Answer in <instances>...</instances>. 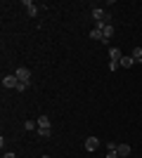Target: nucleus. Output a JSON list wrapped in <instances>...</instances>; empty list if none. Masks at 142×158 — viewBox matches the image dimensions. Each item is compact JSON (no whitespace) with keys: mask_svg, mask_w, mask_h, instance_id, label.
<instances>
[{"mask_svg":"<svg viewBox=\"0 0 142 158\" xmlns=\"http://www.w3.org/2000/svg\"><path fill=\"white\" fill-rule=\"evenodd\" d=\"M14 76H17L19 83H28V80H31V71H28L26 66H19V69L14 71Z\"/></svg>","mask_w":142,"mask_h":158,"instance_id":"obj_1","label":"nucleus"},{"mask_svg":"<svg viewBox=\"0 0 142 158\" xmlns=\"http://www.w3.org/2000/svg\"><path fill=\"white\" fill-rule=\"evenodd\" d=\"M109 57H111V61H114V64H121V59H123V54H121V50H118V47H109Z\"/></svg>","mask_w":142,"mask_h":158,"instance_id":"obj_2","label":"nucleus"},{"mask_svg":"<svg viewBox=\"0 0 142 158\" xmlns=\"http://www.w3.org/2000/svg\"><path fill=\"white\" fill-rule=\"evenodd\" d=\"M2 85H5V87H14V90H17L19 80H17V76H5V78H2Z\"/></svg>","mask_w":142,"mask_h":158,"instance_id":"obj_3","label":"nucleus"},{"mask_svg":"<svg viewBox=\"0 0 142 158\" xmlns=\"http://www.w3.org/2000/svg\"><path fill=\"white\" fill-rule=\"evenodd\" d=\"M97 146H100V139L97 137H88L85 139V151H95Z\"/></svg>","mask_w":142,"mask_h":158,"instance_id":"obj_4","label":"nucleus"},{"mask_svg":"<svg viewBox=\"0 0 142 158\" xmlns=\"http://www.w3.org/2000/svg\"><path fill=\"white\" fill-rule=\"evenodd\" d=\"M90 38H93V40H100V43H102V38H104V33H102V24H97V26L90 31Z\"/></svg>","mask_w":142,"mask_h":158,"instance_id":"obj_5","label":"nucleus"},{"mask_svg":"<svg viewBox=\"0 0 142 158\" xmlns=\"http://www.w3.org/2000/svg\"><path fill=\"white\" fill-rule=\"evenodd\" d=\"M116 153H118L121 158H128L130 156V144H118L116 146Z\"/></svg>","mask_w":142,"mask_h":158,"instance_id":"obj_6","label":"nucleus"},{"mask_svg":"<svg viewBox=\"0 0 142 158\" xmlns=\"http://www.w3.org/2000/svg\"><path fill=\"white\" fill-rule=\"evenodd\" d=\"M24 7H26V12L31 14V17H36V14H38V7H36L33 0H24Z\"/></svg>","mask_w":142,"mask_h":158,"instance_id":"obj_7","label":"nucleus"},{"mask_svg":"<svg viewBox=\"0 0 142 158\" xmlns=\"http://www.w3.org/2000/svg\"><path fill=\"white\" fill-rule=\"evenodd\" d=\"M38 130H52V127H50V118H47V116H41V118H38Z\"/></svg>","mask_w":142,"mask_h":158,"instance_id":"obj_8","label":"nucleus"},{"mask_svg":"<svg viewBox=\"0 0 142 158\" xmlns=\"http://www.w3.org/2000/svg\"><path fill=\"white\" fill-rule=\"evenodd\" d=\"M93 17H95V19H97V24H100V21L104 19V17H107V12H104L102 7H93Z\"/></svg>","mask_w":142,"mask_h":158,"instance_id":"obj_9","label":"nucleus"},{"mask_svg":"<svg viewBox=\"0 0 142 158\" xmlns=\"http://www.w3.org/2000/svg\"><path fill=\"white\" fill-rule=\"evenodd\" d=\"M24 127H26L28 132H31V130H38V120H24Z\"/></svg>","mask_w":142,"mask_h":158,"instance_id":"obj_10","label":"nucleus"},{"mask_svg":"<svg viewBox=\"0 0 142 158\" xmlns=\"http://www.w3.org/2000/svg\"><path fill=\"white\" fill-rule=\"evenodd\" d=\"M133 64H135V59H133V57H123V59H121V66H123V69H130Z\"/></svg>","mask_w":142,"mask_h":158,"instance_id":"obj_11","label":"nucleus"},{"mask_svg":"<svg viewBox=\"0 0 142 158\" xmlns=\"http://www.w3.org/2000/svg\"><path fill=\"white\" fill-rule=\"evenodd\" d=\"M130 57L135 59V64H137V61H142V47H135V50H133V54H130Z\"/></svg>","mask_w":142,"mask_h":158,"instance_id":"obj_12","label":"nucleus"},{"mask_svg":"<svg viewBox=\"0 0 142 158\" xmlns=\"http://www.w3.org/2000/svg\"><path fill=\"white\" fill-rule=\"evenodd\" d=\"M50 135H52V130H38V137L41 139H47Z\"/></svg>","mask_w":142,"mask_h":158,"instance_id":"obj_13","label":"nucleus"},{"mask_svg":"<svg viewBox=\"0 0 142 158\" xmlns=\"http://www.w3.org/2000/svg\"><path fill=\"white\" fill-rule=\"evenodd\" d=\"M116 146H118L116 142H107V151H116Z\"/></svg>","mask_w":142,"mask_h":158,"instance_id":"obj_14","label":"nucleus"},{"mask_svg":"<svg viewBox=\"0 0 142 158\" xmlns=\"http://www.w3.org/2000/svg\"><path fill=\"white\" fill-rule=\"evenodd\" d=\"M26 87H28V83H19V85H17V92H24Z\"/></svg>","mask_w":142,"mask_h":158,"instance_id":"obj_15","label":"nucleus"},{"mask_svg":"<svg viewBox=\"0 0 142 158\" xmlns=\"http://www.w3.org/2000/svg\"><path fill=\"white\" fill-rule=\"evenodd\" d=\"M107 158H118V153L116 151H107Z\"/></svg>","mask_w":142,"mask_h":158,"instance_id":"obj_16","label":"nucleus"},{"mask_svg":"<svg viewBox=\"0 0 142 158\" xmlns=\"http://www.w3.org/2000/svg\"><path fill=\"white\" fill-rule=\"evenodd\" d=\"M2 158H17V156H14V153H12V151H7V153H5V156H2Z\"/></svg>","mask_w":142,"mask_h":158,"instance_id":"obj_17","label":"nucleus"},{"mask_svg":"<svg viewBox=\"0 0 142 158\" xmlns=\"http://www.w3.org/2000/svg\"><path fill=\"white\" fill-rule=\"evenodd\" d=\"M43 158H50V156H43Z\"/></svg>","mask_w":142,"mask_h":158,"instance_id":"obj_18","label":"nucleus"},{"mask_svg":"<svg viewBox=\"0 0 142 158\" xmlns=\"http://www.w3.org/2000/svg\"><path fill=\"white\" fill-rule=\"evenodd\" d=\"M118 158H121V156H118Z\"/></svg>","mask_w":142,"mask_h":158,"instance_id":"obj_19","label":"nucleus"}]
</instances>
